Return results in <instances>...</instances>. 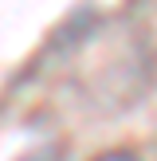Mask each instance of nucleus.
<instances>
[{
  "label": "nucleus",
  "instance_id": "2",
  "mask_svg": "<svg viewBox=\"0 0 157 161\" xmlns=\"http://www.w3.org/2000/svg\"><path fill=\"white\" fill-rule=\"evenodd\" d=\"M28 161H55V153L47 157V153H35V157H28Z\"/></svg>",
  "mask_w": 157,
  "mask_h": 161
},
{
  "label": "nucleus",
  "instance_id": "1",
  "mask_svg": "<svg viewBox=\"0 0 157 161\" xmlns=\"http://www.w3.org/2000/svg\"><path fill=\"white\" fill-rule=\"evenodd\" d=\"M94 161H141L133 149H110V153H98Z\"/></svg>",
  "mask_w": 157,
  "mask_h": 161
}]
</instances>
